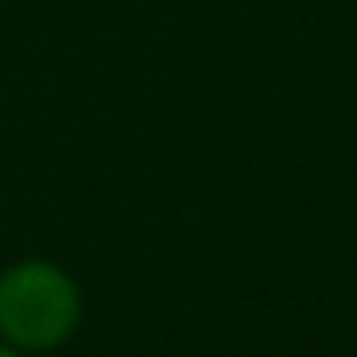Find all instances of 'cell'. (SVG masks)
I'll list each match as a JSON object with an SVG mask.
<instances>
[{"instance_id": "obj_2", "label": "cell", "mask_w": 357, "mask_h": 357, "mask_svg": "<svg viewBox=\"0 0 357 357\" xmlns=\"http://www.w3.org/2000/svg\"><path fill=\"white\" fill-rule=\"evenodd\" d=\"M0 357H31V354H24V349L8 346V342H0Z\"/></svg>"}, {"instance_id": "obj_1", "label": "cell", "mask_w": 357, "mask_h": 357, "mask_svg": "<svg viewBox=\"0 0 357 357\" xmlns=\"http://www.w3.org/2000/svg\"><path fill=\"white\" fill-rule=\"evenodd\" d=\"M81 292L54 261L27 257L0 273V338L24 354H47L73 338Z\"/></svg>"}]
</instances>
